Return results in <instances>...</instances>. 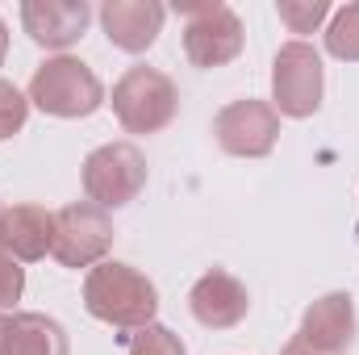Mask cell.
I'll return each instance as SVG.
<instances>
[{
	"instance_id": "cell-4",
	"label": "cell",
	"mask_w": 359,
	"mask_h": 355,
	"mask_svg": "<svg viewBox=\"0 0 359 355\" xmlns=\"http://www.w3.org/2000/svg\"><path fill=\"white\" fill-rule=\"evenodd\" d=\"M184 13V55L192 67H222L243 51V21L222 0H188Z\"/></svg>"
},
{
	"instance_id": "cell-19",
	"label": "cell",
	"mask_w": 359,
	"mask_h": 355,
	"mask_svg": "<svg viewBox=\"0 0 359 355\" xmlns=\"http://www.w3.org/2000/svg\"><path fill=\"white\" fill-rule=\"evenodd\" d=\"M21 288H25V272L17 267L13 255H0V309L13 305L21 297Z\"/></svg>"
},
{
	"instance_id": "cell-22",
	"label": "cell",
	"mask_w": 359,
	"mask_h": 355,
	"mask_svg": "<svg viewBox=\"0 0 359 355\" xmlns=\"http://www.w3.org/2000/svg\"><path fill=\"white\" fill-rule=\"evenodd\" d=\"M4 51H8V25L0 21V63H4Z\"/></svg>"
},
{
	"instance_id": "cell-15",
	"label": "cell",
	"mask_w": 359,
	"mask_h": 355,
	"mask_svg": "<svg viewBox=\"0 0 359 355\" xmlns=\"http://www.w3.org/2000/svg\"><path fill=\"white\" fill-rule=\"evenodd\" d=\"M326 51L343 63H359V0L343 4L326 29Z\"/></svg>"
},
{
	"instance_id": "cell-10",
	"label": "cell",
	"mask_w": 359,
	"mask_h": 355,
	"mask_svg": "<svg viewBox=\"0 0 359 355\" xmlns=\"http://www.w3.org/2000/svg\"><path fill=\"white\" fill-rule=\"evenodd\" d=\"M188 309H192V318H196L201 326H209V330H230V326H238V322L247 318L251 293H247V284H243L238 276H230V272H205V276L192 284V293H188Z\"/></svg>"
},
{
	"instance_id": "cell-20",
	"label": "cell",
	"mask_w": 359,
	"mask_h": 355,
	"mask_svg": "<svg viewBox=\"0 0 359 355\" xmlns=\"http://www.w3.org/2000/svg\"><path fill=\"white\" fill-rule=\"evenodd\" d=\"M280 355H326V351H313L309 343H301V339H292V343H288V347H284Z\"/></svg>"
},
{
	"instance_id": "cell-5",
	"label": "cell",
	"mask_w": 359,
	"mask_h": 355,
	"mask_svg": "<svg viewBox=\"0 0 359 355\" xmlns=\"http://www.w3.org/2000/svg\"><path fill=\"white\" fill-rule=\"evenodd\" d=\"M147 184V159L134 142H104L84 159V192L100 209L130 205Z\"/></svg>"
},
{
	"instance_id": "cell-3",
	"label": "cell",
	"mask_w": 359,
	"mask_h": 355,
	"mask_svg": "<svg viewBox=\"0 0 359 355\" xmlns=\"http://www.w3.org/2000/svg\"><path fill=\"white\" fill-rule=\"evenodd\" d=\"M180 109L176 84L155 67H130L113 84V113L130 134H159Z\"/></svg>"
},
{
	"instance_id": "cell-17",
	"label": "cell",
	"mask_w": 359,
	"mask_h": 355,
	"mask_svg": "<svg viewBox=\"0 0 359 355\" xmlns=\"http://www.w3.org/2000/svg\"><path fill=\"white\" fill-rule=\"evenodd\" d=\"M276 13H280V21H284L292 34H313V29L326 21L330 4H326V0H280Z\"/></svg>"
},
{
	"instance_id": "cell-21",
	"label": "cell",
	"mask_w": 359,
	"mask_h": 355,
	"mask_svg": "<svg viewBox=\"0 0 359 355\" xmlns=\"http://www.w3.org/2000/svg\"><path fill=\"white\" fill-rule=\"evenodd\" d=\"M8 322H13V318L0 314V355H8Z\"/></svg>"
},
{
	"instance_id": "cell-14",
	"label": "cell",
	"mask_w": 359,
	"mask_h": 355,
	"mask_svg": "<svg viewBox=\"0 0 359 355\" xmlns=\"http://www.w3.org/2000/svg\"><path fill=\"white\" fill-rule=\"evenodd\" d=\"M8 355H67V330L46 314H13Z\"/></svg>"
},
{
	"instance_id": "cell-7",
	"label": "cell",
	"mask_w": 359,
	"mask_h": 355,
	"mask_svg": "<svg viewBox=\"0 0 359 355\" xmlns=\"http://www.w3.org/2000/svg\"><path fill=\"white\" fill-rule=\"evenodd\" d=\"M113 247V222L100 205L92 201H76V205H63L55 213V247L50 255L63 267H96L104 264Z\"/></svg>"
},
{
	"instance_id": "cell-8",
	"label": "cell",
	"mask_w": 359,
	"mask_h": 355,
	"mask_svg": "<svg viewBox=\"0 0 359 355\" xmlns=\"http://www.w3.org/2000/svg\"><path fill=\"white\" fill-rule=\"evenodd\" d=\"M213 138L226 155L238 159H264L271 155L276 138H280V113L268 100H234L213 117Z\"/></svg>"
},
{
	"instance_id": "cell-6",
	"label": "cell",
	"mask_w": 359,
	"mask_h": 355,
	"mask_svg": "<svg viewBox=\"0 0 359 355\" xmlns=\"http://www.w3.org/2000/svg\"><path fill=\"white\" fill-rule=\"evenodd\" d=\"M271 96L284 117H313L322 109V55L309 42H284L276 51Z\"/></svg>"
},
{
	"instance_id": "cell-9",
	"label": "cell",
	"mask_w": 359,
	"mask_h": 355,
	"mask_svg": "<svg viewBox=\"0 0 359 355\" xmlns=\"http://www.w3.org/2000/svg\"><path fill=\"white\" fill-rule=\"evenodd\" d=\"M88 21H92L88 0H25L21 4L25 34L46 51H67L72 42H80Z\"/></svg>"
},
{
	"instance_id": "cell-11",
	"label": "cell",
	"mask_w": 359,
	"mask_h": 355,
	"mask_svg": "<svg viewBox=\"0 0 359 355\" xmlns=\"http://www.w3.org/2000/svg\"><path fill=\"white\" fill-rule=\"evenodd\" d=\"M163 17L168 13L155 0H104L100 4V25H104L109 42L126 55H142L147 46H155Z\"/></svg>"
},
{
	"instance_id": "cell-1",
	"label": "cell",
	"mask_w": 359,
	"mask_h": 355,
	"mask_svg": "<svg viewBox=\"0 0 359 355\" xmlns=\"http://www.w3.org/2000/svg\"><path fill=\"white\" fill-rule=\"evenodd\" d=\"M84 305L92 318L117 326V330H142L155 322L159 293L155 284L130 264H96L84 280Z\"/></svg>"
},
{
	"instance_id": "cell-2",
	"label": "cell",
	"mask_w": 359,
	"mask_h": 355,
	"mask_svg": "<svg viewBox=\"0 0 359 355\" xmlns=\"http://www.w3.org/2000/svg\"><path fill=\"white\" fill-rule=\"evenodd\" d=\"M29 100L50 113V117H88L104 105V88L96 80L88 63L72 59V55H59V59H46L34 80H29Z\"/></svg>"
},
{
	"instance_id": "cell-18",
	"label": "cell",
	"mask_w": 359,
	"mask_h": 355,
	"mask_svg": "<svg viewBox=\"0 0 359 355\" xmlns=\"http://www.w3.org/2000/svg\"><path fill=\"white\" fill-rule=\"evenodd\" d=\"M25 117H29V100L13 88L8 80H0V142L13 138L25 126Z\"/></svg>"
},
{
	"instance_id": "cell-13",
	"label": "cell",
	"mask_w": 359,
	"mask_h": 355,
	"mask_svg": "<svg viewBox=\"0 0 359 355\" xmlns=\"http://www.w3.org/2000/svg\"><path fill=\"white\" fill-rule=\"evenodd\" d=\"M4 251L17 264H34L46 260L55 247V213L42 205H13L4 209V230H0Z\"/></svg>"
},
{
	"instance_id": "cell-16",
	"label": "cell",
	"mask_w": 359,
	"mask_h": 355,
	"mask_svg": "<svg viewBox=\"0 0 359 355\" xmlns=\"http://www.w3.org/2000/svg\"><path fill=\"white\" fill-rule=\"evenodd\" d=\"M126 351H130V355H188L176 330H168V326H159V322H151V326L134 330V335H130V343H126Z\"/></svg>"
},
{
	"instance_id": "cell-23",
	"label": "cell",
	"mask_w": 359,
	"mask_h": 355,
	"mask_svg": "<svg viewBox=\"0 0 359 355\" xmlns=\"http://www.w3.org/2000/svg\"><path fill=\"white\" fill-rule=\"evenodd\" d=\"M0 230H4V209H0ZM0 251H4V243H0Z\"/></svg>"
},
{
	"instance_id": "cell-12",
	"label": "cell",
	"mask_w": 359,
	"mask_h": 355,
	"mask_svg": "<svg viewBox=\"0 0 359 355\" xmlns=\"http://www.w3.org/2000/svg\"><path fill=\"white\" fill-rule=\"evenodd\" d=\"M301 343H309L313 351H326V355H343L355 339V305L347 293H326L318 297L305 318H301Z\"/></svg>"
}]
</instances>
